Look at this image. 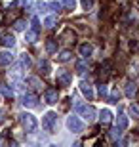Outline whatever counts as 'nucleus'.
Returning <instances> with one entry per match:
<instances>
[{"label":"nucleus","instance_id":"f257e3e1","mask_svg":"<svg viewBox=\"0 0 139 147\" xmlns=\"http://www.w3.org/2000/svg\"><path fill=\"white\" fill-rule=\"evenodd\" d=\"M42 128L48 132V134H54V132H55V128H57V115H55L54 111H48V113L44 115Z\"/></svg>","mask_w":139,"mask_h":147},{"label":"nucleus","instance_id":"c756f323","mask_svg":"<svg viewBox=\"0 0 139 147\" xmlns=\"http://www.w3.org/2000/svg\"><path fill=\"white\" fill-rule=\"evenodd\" d=\"M130 113H132V117H135V119H139V107L135 103L130 105Z\"/></svg>","mask_w":139,"mask_h":147},{"label":"nucleus","instance_id":"a211bd4d","mask_svg":"<svg viewBox=\"0 0 139 147\" xmlns=\"http://www.w3.org/2000/svg\"><path fill=\"white\" fill-rule=\"evenodd\" d=\"M36 36H38V31H34V29H31V31L25 33V40L27 42H36Z\"/></svg>","mask_w":139,"mask_h":147},{"label":"nucleus","instance_id":"72a5a7b5","mask_svg":"<svg viewBox=\"0 0 139 147\" xmlns=\"http://www.w3.org/2000/svg\"><path fill=\"white\" fill-rule=\"evenodd\" d=\"M36 8H38L40 11H46V8H48V4H44V2H38V4H36Z\"/></svg>","mask_w":139,"mask_h":147},{"label":"nucleus","instance_id":"f3484780","mask_svg":"<svg viewBox=\"0 0 139 147\" xmlns=\"http://www.w3.org/2000/svg\"><path fill=\"white\" fill-rule=\"evenodd\" d=\"M38 69H40V73H42V75H48V73H50V63H48V59H40V61H38Z\"/></svg>","mask_w":139,"mask_h":147},{"label":"nucleus","instance_id":"1a4fd4ad","mask_svg":"<svg viewBox=\"0 0 139 147\" xmlns=\"http://www.w3.org/2000/svg\"><path fill=\"white\" fill-rule=\"evenodd\" d=\"M78 52H80V55H82V57H90V55L93 54V46H91L90 42H84V44H80Z\"/></svg>","mask_w":139,"mask_h":147},{"label":"nucleus","instance_id":"aec40b11","mask_svg":"<svg viewBox=\"0 0 139 147\" xmlns=\"http://www.w3.org/2000/svg\"><path fill=\"white\" fill-rule=\"evenodd\" d=\"M135 90H137V88H135V82H128V84H126V96H128V98H134Z\"/></svg>","mask_w":139,"mask_h":147},{"label":"nucleus","instance_id":"c9c22d12","mask_svg":"<svg viewBox=\"0 0 139 147\" xmlns=\"http://www.w3.org/2000/svg\"><path fill=\"white\" fill-rule=\"evenodd\" d=\"M2 143H4V140H2V136H0V145H2Z\"/></svg>","mask_w":139,"mask_h":147},{"label":"nucleus","instance_id":"7ed1b4c3","mask_svg":"<svg viewBox=\"0 0 139 147\" xmlns=\"http://www.w3.org/2000/svg\"><path fill=\"white\" fill-rule=\"evenodd\" d=\"M19 120H21V124H23V128L27 132H34L38 128V122H36V119L32 117L31 113H21L19 115Z\"/></svg>","mask_w":139,"mask_h":147},{"label":"nucleus","instance_id":"f8f14e48","mask_svg":"<svg viewBox=\"0 0 139 147\" xmlns=\"http://www.w3.org/2000/svg\"><path fill=\"white\" fill-rule=\"evenodd\" d=\"M46 52L48 54H55L57 52V40L55 38H48L46 40Z\"/></svg>","mask_w":139,"mask_h":147},{"label":"nucleus","instance_id":"9b49d317","mask_svg":"<svg viewBox=\"0 0 139 147\" xmlns=\"http://www.w3.org/2000/svg\"><path fill=\"white\" fill-rule=\"evenodd\" d=\"M0 44L6 46V48H11V46L15 44V38H13V34H4V36L0 38Z\"/></svg>","mask_w":139,"mask_h":147},{"label":"nucleus","instance_id":"473e14b6","mask_svg":"<svg viewBox=\"0 0 139 147\" xmlns=\"http://www.w3.org/2000/svg\"><path fill=\"white\" fill-rule=\"evenodd\" d=\"M32 29H34V31H40V21H38L36 17L32 19Z\"/></svg>","mask_w":139,"mask_h":147},{"label":"nucleus","instance_id":"39448f33","mask_svg":"<svg viewBox=\"0 0 139 147\" xmlns=\"http://www.w3.org/2000/svg\"><path fill=\"white\" fill-rule=\"evenodd\" d=\"M71 82H73V73L61 69L57 73V84L59 86H71Z\"/></svg>","mask_w":139,"mask_h":147},{"label":"nucleus","instance_id":"9d476101","mask_svg":"<svg viewBox=\"0 0 139 147\" xmlns=\"http://www.w3.org/2000/svg\"><path fill=\"white\" fill-rule=\"evenodd\" d=\"M11 61H13V54L11 52H0V67L10 65Z\"/></svg>","mask_w":139,"mask_h":147},{"label":"nucleus","instance_id":"bb28decb","mask_svg":"<svg viewBox=\"0 0 139 147\" xmlns=\"http://www.w3.org/2000/svg\"><path fill=\"white\" fill-rule=\"evenodd\" d=\"M61 4H63V8H67V10H75V0H59Z\"/></svg>","mask_w":139,"mask_h":147},{"label":"nucleus","instance_id":"5701e85b","mask_svg":"<svg viewBox=\"0 0 139 147\" xmlns=\"http://www.w3.org/2000/svg\"><path fill=\"white\" fill-rule=\"evenodd\" d=\"M71 55H73V54H71L69 50H63V52L59 54V57H57V59L61 61V63H65V61H69V59H71Z\"/></svg>","mask_w":139,"mask_h":147},{"label":"nucleus","instance_id":"20e7f679","mask_svg":"<svg viewBox=\"0 0 139 147\" xmlns=\"http://www.w3.org/2000/svg\"><path fill=\"white\" fill-rule=\"evenodd\" d=\"M67 128H69L73 134H80L82 132V122L78 117H75V115H71V117H67Z\"/></svg>","mask_w":139,"mask_h":147},{"label":"nucleus","instance_id":"2f4dec72","mask_svg":"<svg viewBox=\"0 0 139 147\" xmlns=\"http://www.w3.org/2000/svg\"><path fill=\"white\" fill-rule=\"evenodd\" d=\"M91 6H93V0H82V8L84 10H91Z\"/></svg>","mask_w":139,"mask_h":147},{"label":"nucleus","instance_id":"6e6552de","mask_svg":"<svg viewBox=\"0 0 139 147\" xmlns=\"http://www.w3.org/2000/svg\"><path fill=\"white\" fill-rule=\"evenodd\" d=\"M21 103H23V107H36V103H38L36 94H25L21 98Z\"/></svg>","mask_w":139,"mask_h":147},{"label":"nucleus","instance_id":"ddd939ff","mask_svg":"<svg viewBox=\"0 0 139 147\" xmlns=\"http://www.w3.org/2000/svg\"><path fill=\"white\" fill-rule=\"evenodd\" d=\"M99 120H101V124H109L112 120V113L109 109H103L101 113H99Z\"/></svg>","mask_w":139,"mask_h":147},{"label":"nucleus","instance_id":"393cba45","mask_svg":"<svg viewBox=\"0 0 139 147\" xmlns=\"http://www.w3.org/2000/svg\"><path fill=\"white\" fill-rule=\"evenodd\" d=\"M21 65L25 67V69H29V67L32 65V61H31V57H29V54H23L21 55Z\"/></svg>","mask_w":139,"mask_h":147},{"label":"nucleus","instance_id":"2eb2a0df","mask_svg":"<svg viewBox=\"0 0 139 147\" xmlns=\"http://www.w3.org/2000/svg\"><path fill=\"white\" fill-rule=\"evenodd\" d=\"M10 76H11V78H21V76H23V65H21V63L13 65V69L10 71Z\"/></svg>","mask_w":139,"mask_h":147},{"label":"nucleus","instance_id":"f03ea898","mask_svg":"<svg viewBox=\"0 0 139 147\" xmlns=\"http://www.w3.org/2000/svg\"><path fill=\"white\" fill-rule=\"evenodd\" d=\"M75 109L78 111V113L84 117V120H88V122H93L95 120V109L91 107V105H82L80 101H76V105H75Z\"/></svg>","mask_w":139,"mask_h":147},{"label":"nucleus","instance_id":"6ab92c4d","mask_svg":"<svg viewBox=\"0 0 139 147\" xmlns=\"http://www.w3.org/2000/svg\"><path fill=\"white\" fill-rule=\"evenodd\" d=\"M0 94L4 96V98H13V90H10V88L6 86V84H0Z\"/></svg>","mask_w":139,"mask_h":147},{"label":"nucleus","instance_id":"f704fd0d","mask_svg":"<svg viewBox=\"0 0 139 147\" xmlns=\"http://www.w3.org/2000/svg\"><path fill=\"white\" fill-rule=\"evenodd\" d=\"M21 2H23V4H25V6H27V8H29V6L32 4V0H21Z\"/></svg>","mask_w":139,"mask_h":147},{"label":"nucleus","instance_id":"7c9ffc66","mask_svg":"<svg viewBox=\"0 0 139 147\" xmlns=\"http://www.w3.org/2000/svg\"><path fill=\"white\" fill-rule=\"evenodd\" d=\"M99 96H101V98H107L109 94H107V86H105V84H99Z\"/></svg>","mask_w":139,"mask_h":147},{"label":"nucleus","instance_id":"4be33fe9","mask_svg":"<svg viewBox=\"0 0 139 147\" xmlns=\"http://www.w3.org/2000/svg\"><path fill=\"white\" fill-rule=\"evenodd\" d=\"M86 69H88V65H86V61H84V59L76 61V73H78V75H84Z\"/></svg>","mask_w":139,"mask_h":147},{"label":"nucleus","instance_id":"0eeeda50","mask_svg":"<svg viewBox=\"0 0 139 147\" xmlns=\"http://www.w3.org/2000/svg\"><path fill=\"white\" fill-rule=\"evenodd\" d=\"M80 92L88 98V101H91V99L95 98V94H93V86H91L90 82H86V80L80 82Z\"/></svg>","mask_w":139,"mask_h":147},{"label":"nucleus","instance_id":"b1692460","mask_svg":"<svg viewBox=\"0 0 139 147\" xmlns=\"http://www.w3.org/2000/svg\"><path fill=\"white\" fill-rule=\"evenodd\" d=\"M118 98H120V92H118V90H112L111 96H107V99L111 103H118Z\"/></svg>","mask_w":139,"mask_h":147},{"label":"nucleus","instance_id":"4468645a","mask_svg":"<svg viewBox=\"0 0 139 147\" xmlns=\"http://www.w3.org/2000/svg\"><path fill=\"white\" fill-rule=\"evenodd\" d=\"M128 124H130L128 117H126V115H118V119H116V126H118V128H120V130H126Z\"/></svg>","mask_w":139,"mask_h":147},{"label":"nucleus","instance_id":"a878e982","mask_svg":"<svg viewBox=\"0 0 139 147\" xmlns=\"http://www.w3.org/2000/svg\"><path fill=\"white\" fill-rule=\"evenodd\" d=\"M13 27H15V31H25V27H27V21H25V19H17Z\"/></svg>","mask_w":139,"mask_h":147},{"label":"nucleus","instance_id":"412c9836","mask_svg":"<svg viewBox=\"0 0 139 147\" xmlns=\"http://www.w3.org/2000/svg\"><path fill=\"white\" fill-rule=\"evenodd\" d=\"M27 82H29V84H32V88H36V90L44 86L42 82H40V78H38V76H29V78H27Z\"/></svg>","mask_w":139,"mask_h":147},{"label":"nucleus","instance_id":"c85d7f7f","mask_svg":"<svg viewBox=\"0 0 139 147\" xmlns=\"http://www.w3.org/2000/svg\"><path fill=\"white\" fill-rule=\"evenodd\" d=\"M120 134H122V130H120V128H112L111 132H109V138H112V140H114V138H120Z\"/></svg>","mask_w":139,"mask_h":147},{"label":"nucleus","instance_id":"423d86ee","mask_svg":"<svg viewBox=\"0 0 139 147\" xmlns=\"http://www.w3.org/2000/svg\"><path fill=\"white\" fill-rule=\"evenodd\" d=\"M57 99H59V94H57L55 88H46V90H44V101H46V103L54 105V103H57Z\"/></svg>","mask_w":139,"mask_h":147},{"label":"nucleus","instance_id":"cd10ccee","mask_svg":"<svg viewBox=\"0 0 139 147\" xmlns=\"http://www.w3.org/2000/svg\"><path fill=\"white\" fill-rule=\"evenodd\" d=\"M48 8H52L54 11H61V10H63V4H61V2H50Z\"/></svg>","mask_w":139,"mask_h":147},{"label":"nucleus","instance_id":"dca6fc26","mask_svg":"<svg viewBox=\"0 0 139 147\" xmlns=\"http://www.w3.org/2000/svg\"><path fill=\"white\" fill-rule=\"evenodd\" d=\"M55 25H57V16H48L46 19H44V27H48V29H54Z\"/></svg>","mask_w":139,"mask_h":147}]
</instances>
